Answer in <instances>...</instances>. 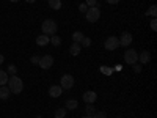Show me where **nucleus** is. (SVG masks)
I'll use <instances>...</instances> for the list:
<instances>
[{
    "instance_id": "9d476101",
    "label": "nucleus",
    "mask_w": 157,
    "mask_h": 118,
    "mask_svg": "<svg viewBox=\"0 0 157 118\" xmlns=\"http://www.w3.org/2000/svg\"><path fill=\"white\" fill-rule=\"evenodd\" d=\"M61 93H63V88H61L60 85H52V87L49 88V96H50V98H60Z\"/></svg>"
},
{
    "instance_id": "f3484780",
    "label": "nucleus",
    "mask_w": 157,
    "mask_h": 118,
    "mask_svg": "<svg viewBox=\"0 0 157 118\" xmlns=\"http://www.w3.org/2000/svg\"><path fill=\"white\" fill-rule=\"evenodd\" d=\"M8 73L6 71H0V87L2 85H6L8 84Z\"/></svg>"
},
{
    "instance_id": "b1692460",
    "label": "nucleus",
    "mask_w": 157,
    "mask_h": 118,
    "mask_svg": "<svg viewBox=\"0 0 157 118\" xmlns=\"http://www.w3.org/2000/svg\"><path fill=\"white\" fill-rule=\"evenodd\" d=\"M6 73H10L11 76H16V73H17V68H16V65H10L8 66V71Z\"/></svg>"
},
{
    "instance_id": "c85d7f7f",
    "label": "nucleus",
    "mask_w": 157,
    "mask_h": 118,
    "mask_svg": "<svg viewBox=\"0 0 157 118\" xmlns=\"http://www.w3.org/2000/svg\"><path fill=\"white\" fill-rule=\"evenodd\" d=\"M39 58H41V57H38V55H33V57L30 58V61H32L33 65H39Z\"/></svg>"
},
{
    "instance_id": "4be33fe9",
    "label": "nucleus",
    "mask_w": 157,
    "mask_h": 118,
    "mask_svg": "<svg viewBox=\"0 0 157 118\" xmlns=\"http://www.w3.org/2000/svg\"><path fill=\"white\" fill-rule=\"evenodd\" d=\"M80 46H83V47H90V46H91V39H90L88 36H83V39L80 41Z\"/></svg>"
},
{
    "instance_id": "4c0bfd02",
    "label": "nucleus",
    "mask_w": 157,
    "mask_h": 118,
    "mask_svg": "<svg viewBox=\"0 0 157 118\" xmlns=\"http://www.w3.org/2000/svg\"><path fill=\"white\" fill-rule=\"evenodd\" d=\"M118 118H123V116H118Z\"/></svg>"
},
{
    "instance_id": "412c9836",
    "label": "nucleus",
    "mask_w": 157,
    "mask_h": 118,
    "mask_svg": "<svg viewBox=\"0 0 157 118\" xmlns=\"http://www.w3.org/2000/svg\"><path fill=\"white\" fill-rule=\"evenodd\" d=\"M66 116V109H57L55 110V118H64Z\"/></svg>"
},
{
    "instance_id": "39448f33",
    "label": "nucleus",
    "mask_w": 157,
    "mask_h": 118,
    "mask_svg": "<svg viewBox=\"0 0 157 118\" xmlns=\"http://www.w3.org/2000/svg\"><path fill=\"white\" fill-rule=\"evenodd\" d=\"M104 47H105L107 50H116L118 47H120V41H118L116 36H110L105 39V43H104Z\"/></svg>"
},
{
    "instance_id": "f03ea898",
    "label": "nucleus",
    "mask_w": 157,
    "mask_h": 118,
    "mask_svg": "<svg viewBox=\"0 0 157 118\" xmlns=\"http://www.w3.org/2000/svg\"><path fill=\"white\" fill-rule=\"evenodd\" d=\"M41 30H43V35H47V36H54L58 30V25L54 19H46L41 25Z\"/></svg>"
},
{
    "instance_id": "0eeeda50",
    "label": "nucleus",
    "mask_w": 157,
    "mask_h": 118,
    "mask_svg": "<svg viewBox=\"0 0 157 118\" xmlns=\"http://www.w3.org/2000/svg\"><path fill=\"white\" fill-rule=\"evenodd\" d=\"M118 41H120V46L127 47V46L132 44V35H130L129 32H123V33H121V36L118 38Z\"/></svg>"
},
{
    "instance_id": "f257e3e1",
    "label": "nucleus",
    "mask_w": 157,
    "mask_h": 118,
    "mask_svg": "<svg viewBox=\"0 0 157 118\" xmlns=\"http://www.w3.org/2000/svg\"><path fill=\"white\" fill-rule=\"evenodd\" d=\"M8 88H10V91L11 93H14V95H19L21 91L24 90V84H22V79L21 77H17V76H11L10 79H8Z\"/></svg>"
},
{
    "instance_id": "cd10ccee",
    "label": "nucleus",
    "mask_w": 157,
    "mask_h": 118,
    "mask_svg": "<svg viewBox=\"0 0 157 118\" xmlns=\"http://www.w3.org/2000/svg\"><path fill=\"white\" fill-rule=\"evenodd\" d=\"M132 66H134V73H135V74H140V73H141V65L135 63V65H132Z\"/></svg>"
},
{
    "instance_id": "1a4fd4ad",
    "label": "nucleus",
    "mask_w": 157,
    "mask_h": 118,
    "mask_svg": "<svg viewBox=\"0 0 157 118\" xmlns=\"http://www.w3.org/2000/svg\"><path fill=\"white\" fill-rule=\"evenodd\" d=\"M83 101L86 102V104H93V102H96L98 101V95L94 93V91H85L83 93Z\"/></svg>"
},
{
    "instance_id": "f704fd0d",
    "label": "nucleus",
    "mask_w": 157,
    "mask_h": 118,
    "mask_svg": "<svg viewBox=\"0 0 157 118\" xmlns=\"http://www.w3.org/2000/svg\"><path fill=\"white\" fill-rule=\"evenodd\" d=\"M82 118H93V116H91V115H83Z\"/></svg>"
},
{
    "instance_id": "72a5a7b5",
    "label": "nucleus",
    "mask_w": 157,
    "mask_h": 118,
    "mask_svg": "<svg viewBox=\"0 0 157 118\" xmlns=\"http://www.w3.org/2000/svg\"><path fill=\"white\" fill-rule=\"evenodd\" d=\"M25 2H27V3H35L36 0H25Z\"/></svg>"
},
{
    "instance_id": "e433bc0d",
    "label": "nucleus",
    "mask_w": 157,
    "mask_h": 118,
    "mask_svg": "<svg viewBox=\"0 0 157 118\" xmlns=\"http://www.w3.org/2000/svg\"><path fill=\"white\" fill-rule=\"evenodd\" d=\"M35 118H43V116H39V115H38V116H35Z\"/></svg>"
},
{
    "instance_id": "c9c22d12",
    "label": "nucleus",
    "mask_w": 157,
    "mask_h": 118,
    "mask_svg": "<svg viewBox=\"0 0 157 118\" xmlns=\"http://www.w3.org/2000/svg\"><path fill=\"white\" fill-rule=\"evenodd\" d=\"M10 2H13V3H16V2H19V0H10Z\"/></svg>"
},
{
    "instance_id": "4468645a",
    "label": "nucleus",
    "mask_w": 157,
    "mask_h": 118,
    "mask_svg": "<svg viewBox=\"0 0 157 118\" xmlns=\"http://www.w3.org/2000/svg\"><path fill=\"white\" fill-rule=\"evenodd\" d=\"M10 88H8V85H2L0 87V99H8L10 98Z\"/></svg>"
},
{
    "instance_id": "6ab92c4d",
    "label": "nucleus",
    "mask_w": 157,
    "mask_h": 118,
    "mask_svg": "<svg viewBox=\"0 0 157 118\" xmlns=\"http://www.w3.org/2000/svg\"><path fill=\"white\" fill-rule=\"evenodd\" d=\"M94 113H96V109L93 107V104H88L86 109H85V115H91V116H93Z\"/></svg>"
},
{
    "instance_id": "9b49d317",
    "label": "nucleus",
    "mask_w": 157,
    "mask_h": 118,
    "mask_svg": "<svg viewBox=\"0 0 157 118\" xmlns=\"http://www.w3.org/2000/svg\"><path fill=\"white\" fill-rule=\"evenodd\" d=\"M50 43V36H47V35H39V36H36V44L39 46V47H44V46H47Z\"/></svg>"
},
{
    "instance_id": "dca6fc26",
    "label": "nucleus",
    "mask_w": 157,
    "mask_h": 118,
    "mask_svg": "<svg viewBox=\"0 0 157 118\" xmlns=\"http://www.w3.org/2000/svg\"><path fill=\"white\" fill-rule=\"evenodd\" d=\"M77 106H78V102L75 99H68L66 101V110H74V109H77Z\"/></svg>"
},
{
    "instance_id": "393cba45",
    "label": "nucleus",
    "mask_w": 157,
    "mask_h": 118,
    "mask_svg": "<svg viewBox=\"0 0 157 118\" xmlns=\"http://www.w3.org/2000/svg\"><path fill=\"white\" fill-rule=\"evenodd\" d=\"M101 73H104L105 76H110V74L113 73V69H112V68H109V66H101Z\"/></svg>"
},
{
    "instance_id": "2f4dec72",
    "label": "nucleus",
    "mask_w": 157,
    "mask_h": 118,
    "mask_svg": "<svg viewBox=\"0 0 157 118\" xmlns=\"http://www.w3.org/2000/svg\"><path fill=\"white\" fill-rule=\"evenodd\" d=\"M105 2H107L109 5H116L118 2H120V0H105Z\"/></svg>"
},
{
    "instance_id": "aec40b11",
    "label": "nucleus",
    "mask_w": 157,
    "mask_h": 118,
    "mask_svg": "<svg viewBox=\"0 0 157 118\" xmlns=\"http://www.w3.org/2000/svg\"><path fill=\"white\" fill-rule=\"evenodd\" d=\"M50 43L54 44V46H60V44H61V38H60L58 35H54V36L50 38Z\"/></svg>"
},
{
    "instance_id": "6e6552de",
    "label": "nucleus",
    "mask_w": 157,
    "mask_h": 118,
    "mask_svg": "<svg viewBox=\"0 0 157 118\" xmlns=\"http://www.w3.org/2000/svg\"><path fill=\"white\" fill-rule=\"evenodd\" d=\"M52 65H54V57L52 55H44V57L39 58V66L43 69H49Z\"/></svg>"
},
{
    "instance_id": "a211bd4d",
    "label": "nucleus",
    "mask_w": 157,
    "mask_h": 118,
    "mask_svg": "<svg viewBox=\"0 0 157 118\" xmlns=\"http://www.w3.org/2000/svg\"><path fill=\"white\" fill-rule=\"evenodd\" d=\"M83 36H85V35H83L82 32H78V30H77V32L72 33V41H74V43H80L82 39H83Z\"/></svg>"
},
{
    "instance_id": "5701e85b",
    "label": "nucleus",
    "mask_w": 157,
    "mask_h": 118,
    "mask_svg": "<svg viewBox=\"0 0 157 118\" xmlns=\"http://www.w3.org/2000/svg\"><path fill=\"white\" fill-rule=\"evenodd\" d=\"M157 14V6L155 5H152L148 11H146V16H155Z\"/></svg>"
},
{
    "instance_id": "bb28decb",
    "label": "nucleus",
    "mask_w": 157,
    "mask_h": 118,
    "mask_svg": "<svg viewBox=\"0 0 157 118\" xmlns=\"http://www.w3.org/2000/svg\"><path fill=\"white\" fill-rule=\"evenodd\" d=\"M93 118H107V113L105 112H96L93 115Z\"/></svg>"
},
{
    "instance_id": "f8f14e48",
    "label": "nucleus",
    "mask_w": 157,
    "mask_h": 118,
    "mask_svg": "<svg viewBox=\"0 0 157 118\" xmlns=\"http://www.w3.org/2000/svg\"><path fill=\"white\" fill-rule=\"evenodd\" d=\"M138 61H140V63H143V65L149 63V61H151V54H149L148 50H143L141 54L138 55Z\"/></svg>"
},
{
    "instance_id": "7c9ffc66",
    "label": "nucleus",
    "mask_w": 157,
    "mask_h": 118,
    "mask_svg": "<svg viewBox=\"0 0 157 118\" xmlns=\"http://www.w3.org/2000/svg\"><path fill=\"white\" fill-rule=\"evenodd\" d=\"M151 29H152V32H155V30H157V19H155V18L151 21Z\"/></svg>"
},
{
    "instance_id": "7ed1b4c3",
    "label": "nucleus",
    "mask_w": 157,
    "mask_h": 118,
    "mask_svg": "<svg viewBox=\"0 0 157 118\" xmlns=\"http://www.w3.org/2000/svg\"><path fill=\"white\" fill-rule=\"evenodd\" d=\"M85 18H86L88 22H98V19L101 18V10H99V6H91V8H88L86 13H85Z\"/></svg>"
},
{
    "instance_id": "2eb2a0df",
    "label": "nucleus",
    "mask_w": 157,
    "mask_h": 118,
    "mask_svg": "<svg viewBox=\"0 0 157 118\" xmlns=\"http://www.w3.org/2000/svg\"><path fill=\"white\" fill-rule=\"evenodd\" d=\"M47 3L52 10H61V0H47Z\"/></svg>"
},
{
    "instance_id": "20e7f679",
    "label": "nucleus",
    "mask_w": 157,
    "mask_h": 118,
    "mask_svg": "<svg viewBox=\"0 0 157 118\" xmlns=\"http://www.w3.org/2000/svg\"><path fill=\"white\" fill-rule=\"evenodd\" d=\"M124 61L127 63V65H135L137 61H138V54H137V50L135 49H127L126 52H124Z\"/></svg>"
},
{
    "instance_id": "c756f323",
    "label": "nucleus",
    "mask_w": 157,
    "mask_h": 118,
    "mask_svg": "<svg viewBox=\"0 0 157 118\" xmlns=\"http://www.w3.org/2000/svg\"><path fill=\"white\" fill-rule=\"evenodd\" d=\"M86 10H88L86 3H80V5H78V11H82V13H86Z\"/></svg>"
},
{
    "instance_id": "a878e982",
    "label": "nucleus",
    "mask_w": 157,
    "mask_h": 118,
    "mask_svg": "<svg viewBox=\"0 0 157 118\" xmlns=\"http://www.w3.org/2000/svg\"><path fill=\"white\" fill-rule=\"evenodd\" d=\"M86 6L88 8H91V6H98V0H86Z\"/></svg>"
},
{
    "instance_id": "ddd939ff",
    "label": "nucleus",
    "mask_w": 157,
    "mask_h": 118,
    "mask_svg": "<svg viewBox=\"0 0 157 118\" xmlns=\"http://www.w3.org/2000/svg\"><path fill=\"white\" fill-rule=\"evenodd\" d=\"M80 50H82L80 43H72V46L69 47V54L71 55H78V54H80Z\"/></svg>"
},
{
    "instance_id": "473e14b6",
    "label": "nucleus",
    "mask_w": 157,
    "mask_h": 118,
    "mask_svg": "<svg viewBox=\"0 0 157 118\" xmlns=\"http://www.w3.org/2000/svg\"><path fill=\"white\" fill-rule=\"evenodd\" d=\"M3 61H5V57H3V55H2V54H0V65H2V63H3Z\"/></svg>"
},
{
    "instance_id": "423d86ee",
    "label": "nucleus",
    "mask_w": 157,
    "mask_h": 118,
    "mask_svg": "<svg viewBox=\"0 0 157 118\" xmlns=\"http://www.w3.org/2000/svg\"><path fill=\"white\" fill-rule=\"evenodd\" d=\"M63 90H71L74 87V77L71 74H64L61 77V85H60Z\"/></svg>"
}]
</instances>
